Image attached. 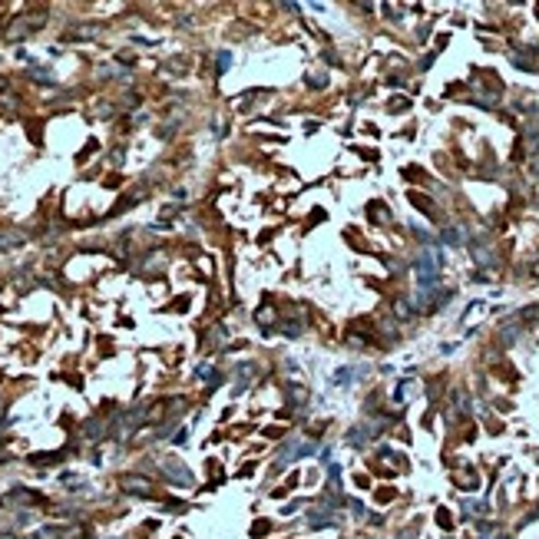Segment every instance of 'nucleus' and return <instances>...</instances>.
<instances>
[{"label":"nucleus","mask_w":539,"mask_h":539,"mask_svg":"<svg viewBox=\"0 0 539 539\" xmlns=\"http://www.w3.org/2000/svg\"><path fill=\"white\" fill-rule=\"evenodd\" d=\"M162 470H165V476H169L172 483H179V486H189V483H192V473L186 470V463H182V460H165Z\"/></svg>","instance_id":"obj_1"},{"label":"nucleus","mask_w":539,"mask_h":539,"mask_svg":"<svg viewBox=\"0 0 539 539\" xmlns=\"http://www.w3.org/2000/svg\"><path fill=\"white\" fill-rule=\"evenodd\" d=\"M27 242V235L17 229H7V231H0V248H17V245Z\"/></svg>","instance_id":"obj_2"},{"label":"nucleus","mask_w":539,"mask_h":539,"mask_svg":"<svg viewBox=\"0 0 539 539\" xmlns=\"http://www.w3.org/2000/svg\"><path fill=\"white\" fill-rule=\"evenodd\" d=\"M119 483H122V490H132V493H146L149 490V480H143V476H122Z\"/></svg>","instance_id":"obj_3"},{"label":"nucleus","mask_w":539,"mask_h":539,"mask_svg":"<svg viewBox=\"0 0 539 539\" xmlns=\"http://www.w3.org/2000/svg\"><path fill=\"white\" fill-rule=\"evenodd\" d=\"M89 37H96V27H89V23H83V27H73V30H70V40H89Z\"/></svg>","instance_id":"obj_4"},{"label":"nucleus","mask_w":539,"mask_h":539,"mask_svg":"<svg viewBox=\"0 0 539 539\" xmlns=\"http://www.w3.org/2000/svg\"><path fill=\"white\" fill-rule=\"evenodd\" d=\"M285 390H288V397H291L295 404H305V400H308V390H305V387H298V384H288Z\"/></svg>","instance_id":"obj_5"},{"label":"nucleus","mask_w":539,"mask_h":539,"mask_svg":"<svg viewBox=\"0 0 539 539\" xmlns=\"http://www.w3.org/2000/svg\"><path fill=\"white\" fill-rule=\"evenodd\" d=\"M255 321H258V324H271V321H275V308H268V305L258 308L255 311Z\"/></svg>","instance_id":"obj_6"},{"label":"nucleus","mask_w":539,"mask_h":539,"mask_svg":"<svg viewBox=\"0 0 539 539\" xmlns=\"http://www.w3.org/2000/svg\"><path fill=\"white\" fill-rule=\"evenodd\" d=\"M229 66H231V53H229V50H222V53L215 56V70H219V73H225Z\"/></svg>","instance_id":"obj_7"},{"label":"nucleus","mask_w":539,"mask_h":539,"mask_svg":"<svg viewBox=\"0 0 539 539\" xmlns=\"http://www.w3.org/2000/svg\"><path fill=\"white\" fill-rule=\"evenodd\" d=\"M281 331H285L288 338H298V334H301V321H285V324H281Z\"/></svg>","instance_id":"obj_8"},{"label":"nucleus","mask_w":539,"mask_h":539,"mask_svg":"<svg viewBox=\"0 0 539 539\" xmlns=\"http://www.w3.org/2000/svg\"><path fill=\"white\" fill-rule=\"evenodd\" d=\"M324 83H328L324 73H311V77H308V86H324Z\"/></svg>","instance_id":"obj_9"},{"label":"nucleus","mask_w":539,"mask_h":539,"mask_svg":"<svg viewBox=\"0 0 539 539\" xmlns=\"http://www.w3.org/2000/svg\"><path fill=\"white\" fill-rule=\"evenodd\" d=\"M96 113H99V116H113V106H106V103H103V106H96Z\"/></svg>","instance_id":"obj_10"}]
</instances>
